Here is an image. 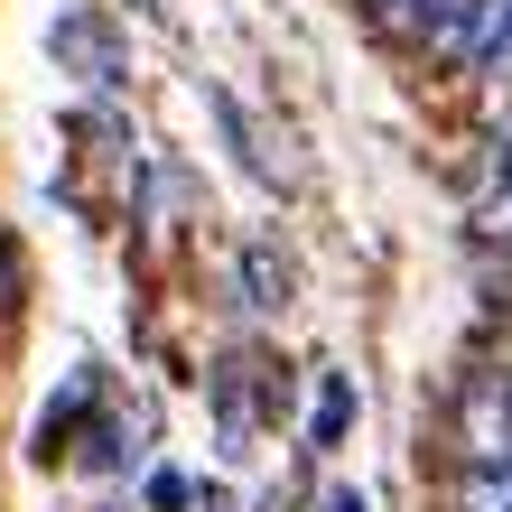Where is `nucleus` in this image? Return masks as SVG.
I'll return each instance as SVG.
<instances>
[{
	"mask_svg": "<svg viewBox=\"0 0 512 512\" xmlns=\"http://www.w3.org/2000/svg\"><path fill=\"white\" fill-rule=\"evenodd\" d=\"M475 233H485V243H503V252H512V149L494 159L485 196H475Z\"/></svg>",
	"mask_w": 512,
	"mask_h": 512,
	"instance_id": "obj_5",
	"label": "nucleus"
},
{
	"mask_svg": "<svg viewBox=\"0 0 512 512\" xmlns=\"http://www.w3.org/2000/svg\"><path fill=\"white\" fill-rule=\"evenodd\" d=\"M475 466H512V382L466 391V475Z\"/></svg>",
	"mask_w": 512,
	"mask_h": 512,
	"instance_id": "obj_1",
	"label": "nucleus"
},
{
	"mask_svg": "<svg viewBox=\"0 0 512 512\" xmlns=\"http://www.w3.org/2000/svg\"><path fill=\"white\" fill-rule=\"evenodd\" d=\"M457 512H512V466H475L457 485Z\"/></svg>",
	"mask_w": 512,
	"mask_h": 512,
	"instance_id": "obj_7",
	"label": "nucleus"
},
{
	"mask_svg": "<svg viewBox=\"0 0 512 512\" xmlns=\"http://www.w3.org/2000/svg\"><path fill=\"white\" fill-rule=\"evenodd\" d=\"M475 75H512V0H485V28H475Z\"/></svg>",
	"mask_w": 512,
	"mask_h": 512,
	"instance_id": "obj_6",
	"label": "nucleus"
},
{
	"mask_svg": "<svg viewBox=\"0 0 512 512\" xmlns=\"http://www.w3.org/2000/svg\"><path fill=\"white\" fill-rule=\"evenodd\" d=\"M149 503H159V512H177V503H187V475H177V466H159V475H149Z\"/></svg>",
	"mask_w": 512,
	"mask_h": 512,
	"instance_id": "obj_8",
	"label": "nucleus"
},
{
	"mask_svg": "<svg viewBox=\"0 0 512 512\" xmlns=\"http://www.w3.org/2000/svg\"><path fill=\"white\" fill-rule=\"evenodd\" d=\"M326 512H364V494H354V485H336V494H326Z\"/></svg>",
	"mask_w": 512,
	"mask_h": 512,
	"instance_id": "obj_9",
	"label": "nucleus"
},
{
	"mask_svg": "<svg viewBox=\"0 0 512 512\" xmlns=\"http://www.w3.org/2000/svg\"><path fill=\"white\" fill-rule=\"evenodd\" d=\"M289 289H298V270L280 243H243V261H233V298H243L252 317H280L289 308Z\"/></svg>",
	"mask_w": 512,
	"mask_h": 512,
	"instance_id": "obj_2",
	"label": "nucleus"
},
{
	"mask_svg": "<svg viewBox=\"0 0 512 512\" xmlns=\"http://www.w3.org/2000/svg\"><path fill=\"white\" fill-rule=\"evenodd\" d=\"M56 56H66L84 84H103V94L122 84V38H112L103 19H84V10H75V19H56Z\"/></svg>",
	"mask_w": 512,
	"mask_h": 512,
	"instance_id": "obj_3",
	"label": "nucleus"
},
{
	"mask_svg": "<svg viewBox=\"0 0 512 512\" xmlns=\"http://www.w3.org/2000/svg\"><path fill=\"white\" fill-rule=\"evenodd\" d=\"M345 429H354V382L326 364L317 373V401H308V447H345Z\"/></svg>",
	"mask_w": 512,
	"mask_h": 512,
	"instance_id": "obj_4",
	"label": "nucleus"
}]
</instances>
